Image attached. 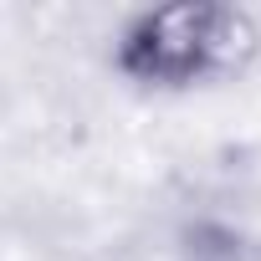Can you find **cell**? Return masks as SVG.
<instances>
[{"mask_svg": "<svg viewBox=\"0 0 261 261\" xmlns=\"http://www.w3.org/2000/svg\"><path fill=\"white\" fill-rule=\"evenodd\" d=\"M256 51V26L236 6L179 0L128 21L118 36V72L149 87H195L205 77L236 72Z\"/></svg>", "mask_w": 261, "mask_h": 261, "instance_id": "cell-1", "label": "cell"}]
</instances>
